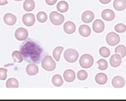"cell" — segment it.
<instances>
[{
  "mask_svg": "<svg viewBox=\"0 0 126 101\" xmlns=\"http://www.w3.org/2000/svg\"><path fill=\"white\" fill-rule=\"evenodd\" d=\"M19 50L23 59L29 63L39 64L45 55L43 48L32 39L23 42L20 45Z\"/></svg>",
  "mask_w": 126,
  "mask_h": 101,
  "instance_id": "1",
  "label": "cell"
},
{
  "mask_svg": "<svg viewBox=\"0 0 126 101\" xmlns=\"http://www.w3.org/2000/svg\"><path fill=\"white\" fill-rule=\"evenodd\" d=\"M42 66L43 69L48 72L53 71L56 67V63L51 56L49 55L46 56L44 59L42 60Z\"/></svg>",
  "mask_w": 126,
  "mask_h": 101,
  "instance_id": "2",
  "label": "cell"
},
{
  "mask_svg": "<svg viewBox=\"0 0 126 101\" xmlns=\"http://www.w3.org/2000/svg\"><path fill=\"white\" fill-rule=\"evenodd\" d=\"M64 57L68 62L74 63L78 59L79 53L76 50L74 49H68L64 52Z\"/></svg>",
  "mask_w": 126,
  "mask_h": 101,
  "instance_id": "3",
  "label": "cell"
},
{
  "mask_svg": "<svg viewBox=\"0 0 126 101\" xmlns=\"http://www.w3.org/2000/svg\"><path fill=\"white\" fill-rule=\"evenodd\" d=\"M94 58L89 54H84L80 58L79 64L82 67L88 69L92 67L94 64Z\"/></svg>",
  "mask_w": 126,
  "mask_h": 101,
  "instance_id": "4",
  "label": "cell"
},
{
  "mask_svg": "<svg viewBox=\"0 0 126 101\" xmlns=\"http://www.w3.org/2000/svg\"><path fill=\"white\" fill-rule=\"evenodd\" d=\"M50 20L53 25L59 26L64 21V16L56 11H53L50 14Z\"/></svg>",
  "mask_w": 126,
  "mask_h": 101,
  "instance_id": "5",
  "label": "cell"
},
{
  "mask_svg": "<svg viewBox=\"0 0 126 101\" xmlns=\"http://www.w3.org/2000/svg\"><path fill=\"white\" fill-rule=\"evenodd\" d=\"M106 42L110 46H114L119 43L120 38L117 34L114 32H110L107 35Z\"/></svg>",
  "mask_w": 126,
  "mask_h": 101,
  "instance_id": "6",
  "label": "cell"
},
{
  "mask_svg": "<svg viewBox=\"0 0 126 101\" xmlns=\"http://www.w3.org/2000/svg\"><path fill=\"white\" fill-rule=\"evenodd\" d=\"M15 37L19 41L25 40L28 37V31L25 28H19L15 31Z\"/></svg>",
  "mask_w": 126,
  "mask_h": 101,
  "instance_id": "7",
  "label": "cell"
},
{
  "mask_svg": "<svg viewBox=\"0 0 126 101\" xmlns=\"http://www.w3.org/2000/svg\"><path fill=\"white\" fill-rule=\"evenodd\" d=\"M22 22L26 26H32L35 23V16L32 13L25 14L22 17Z\"/></svg>",
  "mask_w": 126,
  "mask_h": 101,
  "instance_id": "8",
  "label": "cell"
},
{
  "mask_svg": "<svg viewBox=\"0 0 126 101\" xmlns=\"http://www.w3.org/2000/svg\"><path fill=\"white\" fill-rule=\"evenodd\" d=\"M92 29L96 33H100L103 32L105 29V24L102 20L97 19L94 22L92 25Z\"/></svg>",
  "mask_w": 126,
  "mask_h": 101,
  "instance_id": "9",
  "label": "cell"
},
{
  "mask_svg": "<svg viewBox=\"0 0 126 101\" xmlns=\"http://www.w3.org/2000/svg\"><path fill=\"white\" fill-rule=\"evenodd\" d=\"M111 84H112V86L114 88H123L124 86V85H125V80H124L123 77L117 76L114 77L113 78Z\"/></svg>",
  "mask_w": 126,
  "mask_h": 101,
  "instance_id": "10",
  "label": "cell"
},
{
  "mask_svg": "<svg viewBox=\"0 0 126 101\" xmlns=\"http://www.w3.org/2000/svg\"><path fill=\"white\" fill-rule=\"evenodd\" d=\"M82 20L85 23H91L94 18V12L91 11H86L82 15Z\"/></svg>",
  "mask_w": 126,
  "mask_h": 101,
  "instance_id": "11",
  "label": "cell"
},
{
  "mask_svg": "<svg viewBox=\"0 0 126 101\" xmlns=\"http://www.w3.org/2000/svg\"><path fill=\"white\" fill-rule=\"evenodd\" d=\"M16 17L13 14L8 13L4 16V21L6 25L8 26H13L16 22Z\"/></svg>",
  "mask_w": 126,
  "mask_h": 101,
  "instance_id": "12",
  "label": "cell"
},
{
  "mask_svg": "<svg viewBox=\"0 0 126 101\" xmlns=\"http://www.w3.org/2000/svg\"><path fill=\"white\" fill-rule=\"evenodd\" d=\"M122 56L118 53L113 55L110 59V64L113 67H119L122 63Z\"/></svg>",
  "mask_w": 126,
  "mask_h": 101,
  "instance_id": "13",
  "label": "cell"
},
{
  "mask_svg": "<svg viewBox=\"0 0 126 101\" xmlns=\"http://www.w3.org/2000/svg\"><path fill=\"white\" fill-rule=\"evenodd\" d=\"M102 18L106 21H111L115 18V13L111 9H105L102 12Z\"/></svg>",
  "mask_w": 126,
  "mask_h": 101,
  "instance_id": "14",
  "label": "cell"
},
{
  "mask_svg": "<svg viewBox=\"0 0 126 101\" xmlns=\"http://www.w3.org/2000/svg\"><path fill=\"white\" fill-rule=\"evenodd\" d=\"M63 77L65 81L71 83L74 81L75 79V73L71 69H68L64 72Z\"/></svg>",
  "mask_w": 126,
  "mask_h": 101,
  "instance_id": "15",
  "label": "cell"
},
{
  "mask_svg": "<svg viewBox=\"0 0 126 101\" xmlns=\"http://www.w3.org/2000/svg\"><path fill=\"white\" fill-rule=\"evenodd\" d=\"M76 30L75 25L72 22L68 21L65 22L64 25V30L67 34H73Z\"/></svg>",
  "mask_w": 126,
  "mask_h": 101,
  "instance_id": "16",
  "label": "cell"
},
{
  "mask_svg": "<svg viewBox=\"0 0 126 101\" xmlns=\"http://www.w3.org/2000/svg\"><path fill=\"white\" fill-rule=\"evenodd\" d=\"M113 7L118 11L124 10L126 8V0H114Z\"/></svg>",
  "mask_w": 126,
  "mask_h": 101,
  "instance_id": "17",
  "label": "cell"
},
{
  "mask_svg": "<svg viewBox=\"0 0 126 101\" xmlns=\"http://www.w3.org/2000/svg\"><path fill=\"white\" fill-rule=\"evenodd\" d=\"M79 33L80 35L84 37H89L91 34V30L87 25H83L80 26L79 28Z\"/></svg>",
  "mask_w": 126,
  "mask_h": 101,
  "instance_id": "18",
  "label": "cell"
},
{
  "mask_svg": "<svg viewBox=\"0 0 126 101\" xmlns=\"http://www.w3.org/2000/svg\"><path fill=\"white\" fill-rule=\"evenodd\" d=\"M26 73L29 76H34L39 72V68L35 64L31 63L26 66Z\"/></svg>",
  "mask_w": 126,
  "mask_h": 101,
  "instance_id": "19",
  "label": "cell"
},
{
  "mask_svg": "<svg viewBox=\"0 0 126 101\" xmlns=\"http://www.w3.org/2000/svg\"><path fill=\"white\" fill-rule=\"evenodd\" d=\"M95 81L99 85L105 84L108 81V76L105 74L100 73L95 76Z\"/></svg>",
  "mask_w": 126,
  "mask_h": 101,
  "instance_id": "20",
  "label": "cell"
},
{
  "mask_svg": "<svg viewBox=\"0 0 126 101\" xmlns=\"http://www.w3.org/2000/svg\"><path fill=\"white\" fill-rule=\"evenodd\" d=\"M35 7V2L33 0H26L23 3V9L25 11H33Z\"/></svg>",
  "mask_w": 126,
  "mask_h": 101,
  "instance_id": "21",
  "label": "cell"
},
{
  "mask_svg": "<svg viewBox=\"0 0 126 101\" xmlns=\"http://www.w3.org/2000/svg\"><path fill=\"white\" fill-rule=\"evenodd\" d=\"M68 4L66 1H61L57 5V9L61 13H64L68 10Z\"/></svg>",
  "mask_w": 126,
  "mask_h": 101,
  "instance_id": "22",
  "label": "cell"
},
{
  "mask_svg": "<svg viewBox=\"0 0 126 101\" xmlns=\"http://www.w3.org/2000/svg\"><path fill=\"white\" fill-rule=\"evenodd\" d=\"M52 83L56 87H60L63 84V80L60 75H56L52 78Z\"/></svg>",
  "mask_w": 126,
  "mask_h": 101,
  "instance_id": "23",
  "label": "cell"
},
{
  "mask_svg": "<svg viewBox=\"0 0 126 101\" xmlns=\"http://www.w3.org/2000/svg\"><path fill=\"white\" fill-rule=\"evenodd\" d=\"M6 87L8 88H18L19 83L16 78H11L7 80L6 83Z\"/></svg>",
  "mask_w": 126,
  "mask_h": 101,
  "instance_id": "24",
  "label": "cell"
},
{
  "mask_svg": "<svg viewBox=\"0 0 126 101\" xmlns=\"http://www.w3.org/2000/svg\"><path fill=\"white\" fill-rule=\"evenodd\" d=\"M64 50V48L62 47H57L53 50V57L57 62H59L60 59V56L63 50Z\"/></svg>",
  "mask_w": 126,
  "mask_h": 101,
  "instance_id": "25",
  "label": "cell"
},
{
  "mask_svg": "<svg viewBox=\"0 0 126 101\" xmlns=\"http://www.w3.org/2000/svg\"><path fill=\"white\" fill-rule=\"evenodd\" d=\"M12 56L15 62L21 63L23 61V57L20 52L15 50L12 53Z\"/></svg>",
  "mask_w": 126,
  "mask_h": 101,
  "instance_id": "26",
  "label": "cell"
},
{
  "mask_svg": "<svg viewBox=\"0 0 126 101\" xmlns=\"http://www.w3.org/2000/svg\"><path fill=\"white\" fill-rule=\"evenodd\" d=\"M115 53H118L122 56V58H124L126 55V49L123 45H120L115 49Z\"/></svg>",
  "mask_w": 126,
  "mask_h": 101,
  "instance_id": "27",
  "label": "cell"
},
{
  "mask_svg": "<svg viewBox=\"0 0 126 101\" xmlns=\"http://www.w3.org/2000/svg\"><path fill=\"white\" fill-rule=\"evenodd\" d=\"M97 63L98 64V69L100 70H106L108 67V63L106 60L99 59L97 62Z\"/></svg>",
  "mask_w": 126,
  "mask_h": 101,
  "instance_id": "28",
  "label": "cell"
},
{
  "mask_svg": "<svg viewBox=\"0 0 126 101\" xmlns=\"http://www.w3.org/2000/svg\"><path fill=\"white\" fill-rule=\"evenodd\" d=\"M37 19L40 23H45L47 20V15L45 12H40L37 15Z\"/></svg>",
  "mask_w": 126,
  "mask_h": 101,
  "instance_id": "29",
  "label": "cell"
},
{
  "mask_svg": "<svg viewBox=\"0 0 126 101\" xmlns=\"http://www.w3.org/2000/svg\"><path fill=\"white\" fill-rule=\"evenodd\" d=\"M99 53L101 55V56L103 58H108L110 56V50L107 47H101L99 50Z\"/></svg>",
  "mask_w": 126,
  "mask_h": 101,
  "instance_id": "30",
  "label": "cell"
},
{
  "mask_svg": "<svg viewBox=\"0 0 126 101\" xmlns=\"http://www.w3.org/2000/svg\"><path fill=\"white\" fill-rule=\"evenodd\" d=\"M77 77H78L79 80L81 81H83L86 80L88 77V73L86 71L81 70L79 71L77 73Z\"/></svg>",
  "mask_w": 126,
  "mask_h": 101,
  "instance_id": "31",
  "label": "cell"
},
{
  "mask_svg": "<svg viewBox=\"0 0 126 101\" xmlns=\"http://www.w3.org/2000/svg\"><path fill=\"white\" fill-rule=\"evenodd\" d=\"M114 30L116 32L119 33H122L125 32L126 30V26L123 23H119L117 25H116L114 27Z\"/></svg>",
  "mask_w": 126,
  "mask_h": 101,
  "instance_id": "32",
  "label": "cell"
},
{
  "mask_svg": "<svg viewBox=\"0 0 126 101\" xmlns=\"http://www.w3.org/2000/svg\"><path fill=\"white\" fill-rule=\"evenodd\" d=\"M7 77V70L4 68H0V80H6Z\"/></svg>",
  "mask_w": 126,
  "mask_h": 101,
  "instance_id": "33",
  "label": "cell"
},
{
  "mask_svg": "<svg viewBox=\"0 0 126 101\" xmlns=\"http://www.w3.org/2000/svg\"><path fill=\"white\" fill-rule=\"evenodd\" d=\"M45 1L47 5L51 6V5H53L56 4L57 1V0H45Z\"/></svg>",
  "mask_w": 126,
  "mask_h": 101,
  "instance_id": "34",
  "label": "cell"
},
{
  "mask_svg": "<svg viewBox=\"0 0 126 101\" xmlns=\"http://www.w3.org/2000/svg\"><path fill=\"white\" fill-rule=\"evenodd\" d=\"M99 1L103 4H108L111 0H99Z\"/></svg>",
  "mask_w": 126,
  "mask_h": 101,
  "instance_id": "35",
  "label": "cell"
},
{
  "mask_svg": "<svg viewBox=\"0 0 126 101\" xmlns=\"http://www.w3.org/2000/svg\"><path fill=\"white\" fill-rule=\"evenodd\" d=\"M7 4V0H0V5H5Z\"/></svg>",
  "mask_w": 126,
  "mask_h": 101,
  "instance_id": "36",
  "label": "cell"
},
{
  "mask_svg": "<svg viewBox=\"0 0 126 101\" xmlns=\"http://www.w3.org/2000/svg\"><path fill=\"white\" fill-rule=\"evenodd\" d=\"M15 1H22V0H14Z\"/></svg>",
  "mask_w": 126,
  "mask_h": 101,
  "instance_id": "37",
  "label": "cell"
}]
</instances>
